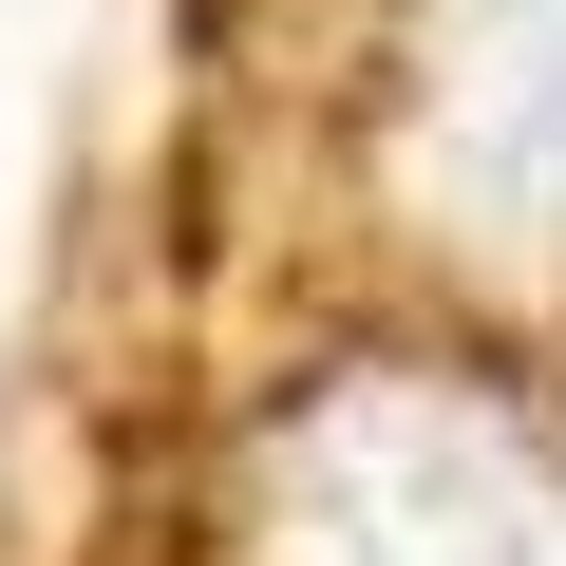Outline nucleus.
Masks as SVG:
<instances>
[{
	"mask_svg": "<svg viewBox=\"0 0 566 566\" xmlns=\"http://www.w3.org/2000/svg\"><path fill=\"white\" fill-rule=\"evenodd\" d=\"M303 491H322V547L340 566H566V510L510 472L491 416H322L303 434Z\"/></svg>",
	"mask_w": 566,
	"mask_h": 566,
	"instance_id": "obj_1",
	"label": "nucleus"
}]
</instances>
